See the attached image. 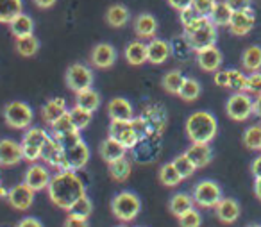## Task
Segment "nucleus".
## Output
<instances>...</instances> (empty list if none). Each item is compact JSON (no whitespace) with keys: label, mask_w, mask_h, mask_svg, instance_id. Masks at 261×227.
<instances>
[{"label":"nucleus","mask_w":261,"mask_h":227,"mask_svg":"<svg viewBox=\"0 0 261 227\" xmlns=\"http://www.w3.org/2000/svg\"><path fill=\"white\" fill-rule=\"evenodd\" d=\"M215 213H217V218L222 223H234L238 220L240 213H242V208H240L238 200L229 197V198H222L215 206Z\"/></svg>","instance_id":"20"},{"label":"nucleus","mask_w":261,"mask_h":227,"mask_svg":"<svg viewBox=\"0 0 261 227\" xmlns=\"http://www.w3.org/2000/svg\"><path fill=\"white\" fill-rule=\"evenodd\" d=\"M200 223H202V216L195 208H192L182 216H179V225L181 227H200Z\"/></svg>","instance_id":"45"},{"label":"nucleus","mask_w":261,"mask_h":227,"mask_svg":"<svg viewBox=\"0 0 261 227\" xmlns=\"http://www.w3.org/2000/svg\"><path fill=\"white\" fill-rule=\"evenodd\" d=\"M34 193H36V191H34L33 188H29L25 183H20L9 190L8 200L16 211H27L34 202Z\"/></svg>","instance_id":"13"},{"label":"nucleus","mask_w":261,"mask_h":227,"mask_svg":"<svg viewBox=\"0 0 261 227\" xmlns=\"http://www.w3.org/2000/svg\"><path fill=\"white\" fill-rule=\"evenodd\" d=\"M213 81L217 86L220 88H227V83H229V77H227V70H217L213 75Z\"/></svg>","instance_id":"52"},{"label":"nucleus","mask_w":261,"mask_h":227,"mask_svg":"<svg viewBox=\"0 0 261 227\" xmlns=\"http://www.w3.org/2000/svg\"><path fill=\"white\" fill-rule=\"evenodd\" d=\"M0 186H2V179H0Z\"/></svg>","instance_id":"61"},{"label":"nucleus","mask_w":261,"mask_h":227,"mask_svg":"<svg viewBox=\"0 0 261 227\" xmlns=\"http://www.w3.org/2000/svg\"><path fill=\"white\" fill-rule=\"evenodd\" d=\"M56 2H58V0H34V4H36L40 9H50V8H54Z\"/></svg>","instance_id":"56"},{"label":"nucleus","mask_w":261,"mask_h":227,"mask_svg":"<svg viewBox=\"0 0 261 227\" xmlns=\"http://www.w3.org/2000/svg\"><path fill=\"white\" fill-rule=\"evenodd\" d=\"M185 154L192 159L195 168H204V166L210 165L211 159H213V150H211L210 143H193L186 148Z\"/></svg>","instance_id":"22"},{"label":"nucleus","mask_w":261,"mask_h":227,"mask_svg":"<svg viewBox=\"0 0 261 227\" xmlns=\"http://www.w3.org/2000/svg\"><path fill=\"white\" fill-rule=\"evenodd\" d=\"M2 116H4V122L9 127H13V129H29L34 120V113L31 109V106H27L25 102L20 100L8 102L4 106Z\"/></svg>","instance_id":"6"},{"label":"nucleus","mask_w":261,"mask_h":227,"mask_svg":"<svg viewBox=\"0 0 261 227\" xmlns=\"http://www.w3.org/2000/svg\"><path fill=\"white\" fill-rule=\"evenodd\" d=\"M50 179H52V175L47 166L38 165V163H33V165L25 170V175H23V183L29 188H33L34 191L47 190Z\"/></svg>","instance_id":"14"},{"label":"nucleus","mask_w":261,"mask_h":227,"mask_svg":"<svg viewBox=\"0 0 261 227\" xmlns=\"http://www.w3.org/2000/svg\"><path fill=\"white\" fill-rule=\"evenodd\" d=\"M243 143H245V147L250 148V150H261V125L259 123L247 127L245 133H243Z\"/></svg>","instance_id":"41"},{"label":"nucleus","mask_w":261,"mask_h":227,"mask_svg":"<svg viewBox=\"0 0 261 227\" xmlns=\"http://www.w3.org/2000/svg\"><path fill=\"white\" fill-rule=\"evenodd\" d=\"M90 147L84 141H81L75 147L65 148L63 152V159L59 163L58 170L59 172H77V170L84 168L90 161Z\"/></svg>","instance_id":"10"},{"label":"nucleus","mask_w":261,"mask_h":227,"mask_svg":"<svg viewBox=\"0 0 261 227\" xmlns=\"http://www.w3.org/2000/svg\"><path fill=\"white\" fill-rule=\"evenodd\" d=\"M108 165H109V175H111L115 181H118V183L125 181L127 177L130 175V161L125 158V156L116 159V161H113V163H108Z\"/></svg>","instance_id":"37"},{"label":"nucleus","mask_w":261,"mask_h":227,"mask_svg":"<svg viewBox=\"0 0 261 227\" xmlns=\"http://www.w3.org/2000/svg\"><path fill=\"white\" fill-rule=\"evenodd\" d=\"M181 15H179V18H181V23H182V27H186L188 23H192L195 18H199V13L195 11L193 8H186V9H182V11H179Z\"/></svg>","instance_id":"50"},{"label":"nucleus","mask_w":261,"mask_h":227,"mask_svg":"<svg viewBox=\"0 0 261 227\" xmlns=\"http://www.w3.org/2000/svg\"><path fill=\"white\" fill-rule=\"evenodd\" d=\"M125 61L133 66H142L143 63H147V45L142 43V40L130 41L123 51Z\"/></svg>","instance_id":"26"},{"label":"nucleus","mask_w":261,"mask_h":227,"mask_svg":"<svg viewBox=\"0 0 261 227\" xmlns=\"http://www.w3.org/2000/svg\"><path fill=\"white\" fill-rule=\"evenodd\" d=\"M47 193L52 204L68 211L81 197L86 195V186L75 172H59L52 175L47 186Z\"/></svg>","instance_id":"1"},{"label":"nucleus","mask_w":261,"mask_h":227,"mask_svg":"<svg viewBox=\"0 0 261 227\" xmlns=\"http://www.w3.org/2000/svg\"><path fill=\"white\" fill-rule=\"evenodd\" d=\"M108 115L111 122H123V120H133L135 118V108L127 98L115 97L109 100L108 104Z\"/></svg>","instance_id":"17"},{"label":"nucleus","mask_w":261,"mask_h":227,"mask_svg":"<svg viewBox=\"0 0 261 227\" xmlns=\"http://www.w3.org/2000/svg\"><path fill=\"white\" fill-rule=\"evenodd\" d=\"M147 131V123L143 118H133V120H123V122H111L109 123V136L118 140L123 147L135 148L138 145L140 138Z\"/></svg>","instance_id":"3"},{"label":"nucleus","mask_w":261,"mask_h":227,"mask_svg":"<svg viewBox=\"0 0 261 227\" xmlns=\"http://www.w3.org/2000/svg\"><path fill=\"white\" fill-rule=\"evenodd\" d=\"M68 113H70V118H72V122L77 131L86 129V127L91 123V118H93V113L88 111V109H84V108H79V106H73Z\"/></svg>","instance_id":"39"},{"label":"nucleus","mask_w":261,"mask_h":227,"mask_svg":"<svg viewBox=\"0 0 261 227\" xmlns=\"http://www.w3.org/2000/svg\"><path fill=\"white\" fill-rule=\"evenodd\" d=\"M15 48L22 58H33V56L38 54L40 51V41L34 34L31 36H23V38H16Z\"/></svg>","instance_id":"34"},{"label":"nucleus","mask_w":261,"mask_h":227,"mask_svg":"<svg viewBox=\"0 0 261 227\" xmlns=\"http://www.w3.org/2000/svg\"><path fill=\"white\" fill-rule=\"evenodd\" d=\"M63 152H65V148H63V145L58 141V138L48 136L47 143H45L43 150H41V161H45L47 165L58 168L63 159Z\"/></svg>","instance_id":"24"},{"label":"nucleus","mask_w":261,"mask_h":227,"mask_svg":"<svg viewBox=\"0 0 261 227\" xmlns=\"http://www.w3.org/2000/svg\"><path fill=\"white\" fill-rule=\"evenodd\" d=\"M66 111H68V109H66V100L63 97H56L43 104V108H41V116H43L45 122L50 125L56 118H59V116Z\"/></svg>","instance_id":"27"},{"label":"nucleus","mask_w":261,"mask_h":227,"mask_svg":"<svg viewBox=\"0 0 261 227\" xmlns=\"http://www.w3.org/2000/svg\"><path fill=\"white\" fill-rule=\"evenodd\" d=\"M48 136L50 134L45 129H41V127H31V129H27L22 136V141H20L23 152V161L36 163L38 159H41V150H43Z\"/></svg>","instance_id":"5"},{"label":"nucleus","mask_w":261,"mask_h":227,"mask_svg":"<svg viewBox=\"0 0 261 227\" xmlns=\"http://www.w3.org/2000/svg\"><path fill=\"white\" fill-rule=\"evenodd\" d=\"M9 31H11V34L15 38L31 36V34H34V20L29 15L22 13V15H18L9 23Z\"/></svg>","instance_id":"29"},{"label":"nucleus","mask_w":261,"mask_h":227,"mask_svg":"<svg viewBox=\"0 0 261 227\" xmlns=\"http://www.w3.org/2000/svg\"><path fill=\"white\" fill-rule=\"evenodd\" d=\"M222 61H224V56H222V52L215 45L197 52V65L204 72H217V70H220Z\"/></svg>","instance_id":"18"},{"label":"nucleus","mask_w":261,"mask_h":227,"mask_svg":"<svg viewBox=\"0 0 261 227\" xmlns=\"http://www.w3.org/2000/svg\"><path fill=\"white\" fill-rule=\"evenodd\" d=\"M50 129H52V136H61V134H66L70 131H75V125H73L72 118H70V113L66 111L59 118H56L50 123Z\"/></svg>","instance_id":"42"},{"label":"nucleus","mask_w":261,"mask_h":227,"mask_svg":"<svg viewBox=\"0 0 261 227\" xmlns=\"http://www.w3.org/2000/svg\"><path fill=\"white\" fill-rule=\"evenodd\" d=\"M129 18H130L129 9L123 4H113V6H109L108 11H106V23H108L109 27H113V29H122V27H125Z\"/></svg>","instance_id":"25"},{"label":"nucleus","mask_w":261,"mask_h":227,"mask_svg":"<svg viewBox=\"0 0 261 227\" xmlns=\"http://www.w3.org/2000/svg\"><path fill=\"white\" fill-rule=\"evenodd\" d=\"M247 227H261L259 223H250V225H247Z\"/></svg>","instance_id":"60"},{"label":"nucleus","mask_w":261,"mask_h":227,"mask_svg":"<svg viewBox=\"0 0 261 227\" xmlns=\"http://www.w3.org/2000/svg\"><path fill=\"white\" fill-rule=\"evenodd\" d=\"M65 81H66V86L68 90H72L73 93H81L84 90H90L93 86V72L88 68L86 65L83 63H73L66 68L65 73Z\"/></svg>","instance_id":"9"},{"label":"nucleus","mask_w":261,"mask_h":227,"mask_svg":"<svg viewBox=\"0 0 261 227\" xmlns=\"http://www.w3.org/2000/svg\"><path fill=\"white\" fill-rule=\"evenodd\" d=\"M182 181V175L177 172V168L174 166V163H165L163 166L160 168V183L163 186H168V188H175L179 186Z\"/></svg>","instance_id":"35"},{"label":"nucleus","mask_w":261,"mask_h":227,"mask_svg":"<svg viewBox=\"0 0 261 227\" xmlns=\"http://www.w3.org/2000/svg\"><path fill=\"white\" fill-rule=\"evenodd\" d=\"M111 211L120 222H133L142 211V200L135 191H120L113 197Z\"/></svg>","instance_id":"4"},{"label":"nucleus","mask_w":261,"mask_h":227,"mask_svg":"<svg viewBox=\"0 0 261 227\" xmlns=\"http://www.w3.org/2000/svg\"><path fill=\"white\" fill-rule=\"evenodd\" d=\"M75 106L95 113L98 108H100V95H98L93 88L81 91V93H75Z\"/></svg>","instance_id":"32"},{"label":"nucleus","mask_w":261,"mask_h":227,"mask_svg":"<svg viewBox=\"0 0 261 227\" xmlns=\"http://www.w3.org/2000/svg\"><path fill=\"white\" fill-rule=\"evenodd\" d=\"M227 77H229L227 88H231V90H234V91H245L247 75L242 70H227Z\"/></svg>","instance_id":"44"},{"label":"nucleus","mask_w":261,"mask_h":227,"mask_svg":"<svg viewBox=\"0 0 261 227\" xmlns=\"http://www.w3.org/2000/svg\"><path fill=\"white\" fill-rule=\"evenodd\" d=\"M207 18L217 27H229L231 18H232V9L225 4V0L224 2H217V6L213 8V11H211V15L207 16Z\"/></svg>","instance_id":"31"},{"label":"nucleus","mask_w":261,"mask_h":227,"mask_svg":"<svg viewBox=\"0 0 261 227\" xmlns=\"http://www.w3.org/2000/svg\"><path fill=\"white\" fill-rule=\"evenodd\" d=\"M8 195H9V190H8V188L0 186V198H8Z\"/></svg>","instance_id":"59"},{"label":"nucleus","mask_w":261,"mask_h":227,"mask_svg":"<svg viewBox=\"0 0 261 227\" xmlns=\"http://www.w3.org/2000/svg\"><path fill=\"white\" fill-rule=\"evenodd\" d=\"M135 33L140 40H152L158 33V20L150 13H142L135 20Z\"/></svg>","instance_id":"21"},{"label":"nucleus","mask_w":261,"mask_h":227,"mask_svg":"<svg viewBox=\"0 0 261 227\" xmlns=\"http://www.w3.org/2000/svg\"><path fill=\"white\" fill-rule=\"evenodd\" d=\"M63 227H90V225H88V220L77 218V216L68 215V216H66V220H65V223H63Z\"/></svg>","instance_id":"51"},{"label":"nucleus","mask_w":261,"mask_h":227,"mask_svg":"<svg viewBox=\"0 0 261 227\" xmlns=\"http://www.w3.org/2000/svg\"><path fill=\"white\" fill-rule=\"evenodd\" d=\"M193 202H195L199 208H204V209H211L222 200V188L218 183L211 179H204L200 183L195 184L193 188Z\"/></svg>","instance_id":"7"},{"label":"nucleus","mask_w":261,"mask_h":227,"mask_svg":"<svg viewBox=\"0 0 261 227\" xmlns=\"http://www.w3.org/2000/svg\"><path fill=\"white\" fill-rule=\"evenodd\" d=\"M118 227H125V225H118Z\"/></svg>","instance_id":"62"},{"label":"nucleus","mask_w":261,"mask_h":227,"mask_svg":"<svg viewBox=\"0 0 261 227\" xmlns=\"http://www.w3.org/2000/svg\"><path fill=\"white\" fill-rule=\"evenodd\" d=\"M254 23H256V13L254 9H245V11H236L232 13L231 23H229V31L234 36H247L252 31Z\"/></svg>","instance_id":"15"},{"label":"nucleus","mask_w":261,"mask_h":227,"mask_svg":"<svg viewBox=\"0 0 261 227\" xmlns=\"http://www.w3.org/2000/svg\"><path fill=\"white\" fill-rule=\"evenodd\" d=\"M200 91H202V88H200L199 81L192 79V77H185V83H182L181 91H179V97L186 102H193L200 97Z\"/></svg>","instance_id":"38"},{"label":"nucleus","mask_w":261,"mask_h":227,"mask_svg":"<svg viewBox=\"0 0 261 227\" xmlns=\"http://www.w3.org/2000/svg\"><path fill=\"white\" fill-rule=\"evenodd\" d=\"M225 4L232 9V13H236V11H245V9L252 8V0H225Z\"/></svg>","instance_id":"49"},{"label":"nucleus","mask_w":261,"mask_h":227,"mask_svg":"<svg viewBox=\"0 0 261 227\" xmlns=\"http://www.w3.org/2000/svg\"><path fill=\"white\" fill-rule=\"evenodd\" d=\"M185 131L192 143H210L217 136L218 122L210 111H195L186 118Z\"/></svg>","instance_id":"2"},{"label":"nucleus","mask_w":261,"mask_h":227,"mask_svg":"<svg viewBox=\"0 0 261 227\" xmlns=\"http://www.w3.org/2000/svg\"><path fill=\"white\" fill-rule=\"evenodd\" d=\"M185 83V75H182L179 70H172V72H167L161 79V86L167 93L170 95H179L181 91V86Z\"/></svg>","instance_id":"36"},{"label":"nucleus","mask_w":261,"mask_h":227,"mask_svg":"<svg viewBox=\"0 0 261 227\" xmlns=\"http://www.w3.org/2000/svg\"><path fill=\"white\" fill-rule=\"evenodd\" d=\"M218 0H193L192 8L199 13L200 16H210Z\"/></svg>","instance_id":"48"},{"label":"nucleus","mask_w":261,"mask_h":227,"mask_svg":"<svg viewBox=\"0 0 261 227\" xmlns=\"http://www.w3.org/2000/svg\"><path fill=\"white\" fill-rule=\"evenodd\" d=\"M225 113L234 122H245L254 113V98L245 91H234L225 102Z\"/></svg>","instance_id":"8"},{"label":"nucleus","mask_w":261,"mask_h":227,"mask_svg":"<svg viewBox=\"0 0 261 227\" xmlns=\"http://www.w3.org/2000/svg\"><path fill=\"white\" fill-rule=\"evenodd\" d=\"M250 172H252V175L256 177H261V156H257L256 159L252 161V165H250Z\"/></svg>","instance_id":"55"},{"label":"nucleus","mask_w":261,"mask_h":227,"mask_svg":"<svg viewBox=\"0 0 261 227\" xmlns=\"http://www.w3.org/2000/svg\"><path fill=\"white\" fill-rule=\"evenodd\" d=\"M254 115L261 118V95H256V98H254Z\"/></svg>","instance_id":"57"},{"label":"nucleus","mask_w":261,"mask_h":227,"mask_svg":"<svg viewBox=\"0 0 261 227\" xmlns=\"http://www.w3.org/2000/svg\"><path fill=\"white\" fill-rule=\"evenodd\" d=\"M217 26L211 23V20H207L202 27H199L197 31H193L192 34H186L190 48H193L195 52L204 51L207 47H213L217 43Z\"/></svg>","instance_id":"11"},{"label":"nucleus","mask_w":261,"mask_h":227,"mask_svg":"<svg viewBox=\"0 0 261 227\" xmlns=\"http://www.w3.org/2000/svg\"><path fill=\"white\" fill-rule=\"evenodd\" d=\"M170 56H172V47L168 41L152 38L147 43V61L152 63V65H163L165 61H168Z\"/></svg>","instance_id":"19"},{"label":"nucleus","mask_w":261,"mask_h":227,"mask_svg":"<svg viewBox=\"0 0 261 227\" xmlns=\"http://www.w3.org/2000/svg\"><path fill=\"white\" fill-rule=\"evenodd\" d=\"M58 138V141L63 145V148H70V147H75V145H79L81 141H83V138H81V131H70V133L66 134H61V136H54Z\"/></svg>","instance_id":"46"},{"label":"nucleus","mask_w":261,"mask_h":227,"mask_svg":"<svg viewBox=\"0 0 261 227\" xmlns=\"http://www.w3.org/2000/svg\"><path fill=\"white\" fill-rule=\"evenodd\" d=\"M245 93H249V95H261V73L259 72H252L250 75H247Z\"/></svg>","instance_id":"47"},{"label":"nucleus","mask_w":261,"mask_h":227,"mask_svg":"<svg viewBox=\"0 0 261 227\" xmlns=\"http://www.w3.org/2000/svg\"><path fill=\"white\" fill-rule=\"evenodd\" d=\"M242 66L247 72H259L261 70V47L250 45L242 54Z\"/></svg>","instance_id":"30"},{"label":"nucleus","mask_w":261,"mask_h":227,"mask_svg":"<svg viewBox=\"0 0 261 227\" xmlns=\"http://www.w3.org/2000/svg\"><path fill=\"white\" fill-rule=\"evenodd\" d=\"M193 197L188 193H175L174 197L170 198V204H168V208H170V213L172 215H175L179 218V216H182L186 211H190V209L193 208Z\"/></svg>","instance_id":"33"},{"label":"nucleus","mask_w":261,"mask_h":227,"mask_svg":"<svg viewBox=\"0 0 261 227\" xmlns=\"http://www.w3.org/2000/svg\"><path fill=\"white\" fill-rule=\"evenodd\" d=\"M167 2L175 11H182V9H186V8H192V4H193V0H167Z\"/></svg>","instance_id":"53"},{"label":"nucleus","mask_w":261,"mask_h":227,"mask_svg":"<svg viewBox=\"0 0 261 227\" xmlns=\"http://www.w3.org/2000/svg\"><path fill=\"white\" fill-rule=\"evenodd\" d=\"M254 193H256V197L261 200V177H257V179L254 181Z\"/></svg>","instance_id":"58"},{"label":"nucleus","mask_w":261,"mask_h":227,"mask_svg":"<svg viewBox=\"0 0 261 227\" xmlns=\"http://www.w3.org/2000/svg\"><path fill=\"white\" fill-rule=\"evenodd\" d=\"M23 13V0H0V23H11Z\"/></svg>","instance_id":"28"},{"label":"nucleus","mask_w":261,"mask_h":227,"mask_svg":"<svg viewBox=\"0 0 261 227\" xmlns=\"http://www.w3.org/2000/svg\"><path fill=\"white\" fill-rule=\"evenodd\" d=\"M91 213H93V202L90 200V197H88V195L81 197L79 200H77L75 204L68 209V215L77 216V218H84V220L90 218Z\"/></svg>","instance_id":"40"},{"label":"nucleus","mask_w":261,"mask_h":227,"mask_svg":"<svg viewBox=\"0 0 261 227\" xmlns=\"http://www.w3.org/2000/svg\"><path fill=\"white\" fill-rule=\"evenodd\" d=\"M16 227H43V223L38 218H34V216H25V218H22L16 223Z\"/></svg>","instance_id":"54"},{"label":"nucleus","mask_w":261,"mask_h":227,"mask_svg":"<svg viewBox=\"0 0 261 227\" xmlns=\"http://www.w3.org/2000/svg\"><path fill=\"white\" fill-rule=\"evenodd\" d=\"M172 163H174V166L177 168V172L182 175V179H188V177H192L193 173H195V170H197L195 165L192 163V159H190L186 154H179Z\"/></svg>","instance_id":"43"},{"label":"nucleus","mask_w":261,"mask_h":227,"mask_svg":"<svg viewBox=\"0 0 261 227\" xmlns=\"http://www.w3.org/2000/svg\"><path fill=\"white\" fill-rule=\"evenodd\" d=\"M90 61L98 70L111 68L116 61V48L109 43H97L90 52Z\"/></svg>","instance_id":"12"},{"label":"nucleus","mask_w":261,"mask_h":227,"mask_svg":"<svg viewBox=\"0 0 261 227\" xmlns=\"http://www.w3.org/2000/svg\"><path fill=\"white\" fill-rule=\"evenodd\" d=\"M23 161L22 145L11 138L0 140V166H16Z\"/></svg>","instance_id":"16"},{"label":"nucleus","mask_w":261,"mask_h":227,"mask_svg":"<svg viewBox=\"0 0 261 227\" xmlns=\"http://www.w3.org/2000/svg\"><path fill=\"white\" fill-rule=\"evenodd\" d=\"M98 154H100V158L104 159L106 163H113V161H116V159L123 158V156L127 154V148L113 136H108L100 143V147H98Z\"/></svg>","instance_id":"23"}]
</instances>
